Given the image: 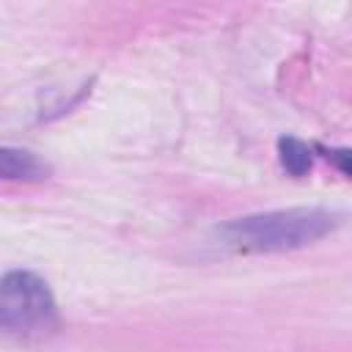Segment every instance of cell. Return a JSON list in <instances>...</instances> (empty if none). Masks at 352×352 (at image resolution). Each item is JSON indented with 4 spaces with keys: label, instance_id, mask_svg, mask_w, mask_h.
Listing matches in <instances>:
<instances>
[{
    "label": "cell",
    "instance_id": "cell-4",
    "mask_svg": "<svg viewBox=\"0 0 352 352\" xmlns=\"http://www.w3.org/2000/svg\"><path fill=\"white\" fill-rule=\"evenodd\" d=\"M278 157H280V165L292 176H305L311 170V162H314L308 143H302L297 138H280L278 140Z\"/></svg>",
    "mask_w": 352,
    "mask_h": 352
},
{
    "label": "cell",
    "instance_id": "cell-2",
    "mask_svg": "<svg viewBox=\"0 0 352 352\" xmlns=\"http://www.w3.org/2000/svg\"><path fill=\"white\" fill-rule=\"evenodd\" d=\"M0 327L22 341H38L58 330L55 297L38 275L28 270H11L3 275Z\"/></svg>",
    "mask_w": 352,
    "mask_h": 352
},
{
    "label": "cell",
    "instance_id": "cell-1",
    "mask_svg": "<svg viewBox=\"0 0 352 352\" xmlns=\"http://www.w3.org/2000/svg\"><path fill=\"white\" fill-rule=\"evenodd\" d=\"M341 226V214L322 206H294L228 220L214 228L217 245L234 253H278L305 248Z\"/></svg>",
    "mask_w": 352,
    "mask_h": 352
},
{
    "label": "cell",
    "instance_id": "cell-5",
    "mask_svg": "<svg viewBox=\"0 0 352 352\" xmlns=\"http://www.w3.org/2000/svg\"><path fill=\"white\" fill-rule=\"evenodd\" d=\"M327 160H330L344 176H352V148H330V151H327Z\"/></svg>",
    "mask_w": 352,
    "mask_h": 352
},
{
    "label": "cell",
    "instance_id": "cell-3",
    "mask_svg": "<svg viewBox=\"0 0 352 352\" xmlns=\"http://www.w3.org/2000/svg\"><path fill=\"white\" fill-rule=\"evenodd\" d=\"M0 176L6 182H38V179H47L50 176V165L44 160H38L33 151H25V148H14V146H6L0 151Z\"/></svg>",
    "mask_w": 352,
    "mask_h": 352
}]
</instances>
